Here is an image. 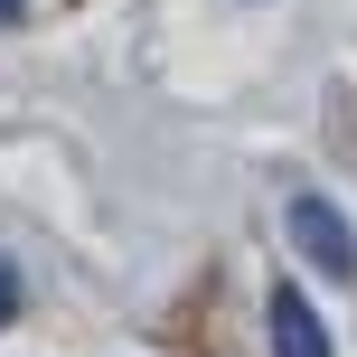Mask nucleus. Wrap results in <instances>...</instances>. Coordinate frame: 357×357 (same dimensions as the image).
<instances>
[{"label": "nucleus", "instance_id": "1", "mask_svg": "<svg viewBox=\"0 0 357 357\" xmlns=\"http://www.w3.org/2000/svg\"><path fill=\"white\" fill-rule=\"evenodd\" d=\"M291 245H301L329 282H357V226L329 207V197H291Z\"/></svg>", "mask_w": 357, "mask_h": 357}, {"label": "nucleus", "instance_id": "2", "mask_svg": "<svg viewBox=\"0 0 357 357\" xmlns=\"http://www.w3.org/2000/svg\"><path fill=\"white\" fill-rule=\"evenodd\" d=\"M264 320H273V357H329V329H320V310H310L291 282L273 291V310H264Z\"/></svg>", "mask_w": 357, "mask_h": 357}, {"label": "nucleus", "instance_id": "3", "mask_svg": "<svg viewBox=\"0 0 357 357\" xmlns=\"http://www.w3.org/2000/svg\"><path fill=\"white\" fill-rule=\"evenodd\" d=\"M10 310H19V273L0 264V320H10Z\"/></svg>", "mask_w": 357, "mask_h": 357}, {"label": "nucleus", "instance_id": "4", "mask_svg": "<svg viewBox=\"0 0 357 357\" xmlns=\"http://www.w3.org/2000/svg\"><path fill=\"white\" fill-rule=\"evenodd\" d=\"M0 19H19V0H0Z\"/></svg>", "mask_w": 357, "mask_h": 357}]
</instances>
